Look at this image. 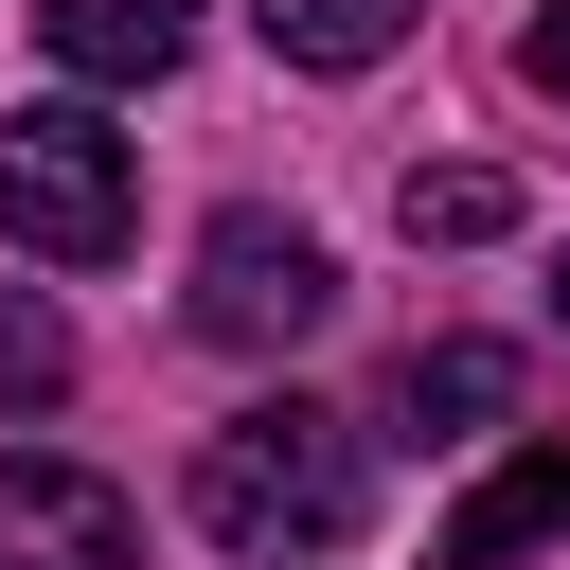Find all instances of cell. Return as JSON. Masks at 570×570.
<instances>
[{"label": "cell", "instance_id": "cell-1", "mask_svg": "<svg viewBox=\"0 0 570 570\" xmlns=\"http://www.w3.org/2000/svg\"><path fill=\"white\" fill-rule=\"evenodd\" d=\"M356 499H374V463H356V428L303 410V392H267V410H232V428L196 445V517H214L232 552H338Z\"/></svg>", "mask_w": 570, "mask_h": 570}, {"label": "cell", "instance_id": "cell-11", "mask_svg": "<svg viewBox=\"0 0 570 570\" xmlns=\"http://www.w3.org/2000/svg\"><path fill=\"white\" fill-rule=\"evenodd\" d=\"M517 89H552V107H570V0H534V36H517Z\"/></svg>", "mask_w": 570, "mask_h": 570}, {"label": "cell", "instance_id": "cell-2", "mask_svg": "<svg viewBox=\"0 0 570 570\" xmlns=\"http://www.w3.org/2000/svg\"><path fill=\"white\" fill-rule=\"evenodd\" d=\"M0 232L36 267H107L142 232V142L107 107H0Z\"/></svg>", "mask_w": 570, "mask_h": 570}, {"label": "cell", "instance_id": "cell-3", "mask_svg": "<svg viewBox=\"0 0 570 570\" xmlns=\"http://www.w3.org/2000/svg\"><path fill=\"white\" fill-rule=\"evenodd\" d=\"M321 321H338V267H321L303 214H214V232H196V338H232V356H303Z\"/></svg>", "mask_w": 570, "mask_h": 570}, {"label": "cell", "instance_id": "cell-5", "mask_svg": "<svg viewBox=\"0 0 570 570\" xmlns=\"http://www.w3.org/2000/svg\"><path fill=\"white\" fill-rule=\"evenodd\" d=\"M36 53L89 71V89H160L196 53V0H36Z\"/></svg>", "mask_w": 570, "mask_h": 570}, {"label": "cell", "instance_id": "cell-12", "mask_svg": "<svg viewBox=\"0 0 570 570\" xmlns=\"http://www.w3.org/2000/svg\"><path fill=\"white\" fill-rule=\"evenodd\" d=\"M552 338H570V249H552Z\"/></svg>", "mask_w": 570, "mask_h": 570}, {"label": "cell", "instance_id": "cell-9", "mask_svg": "<svg viewBox=\"0 0 570 570\" xmlns=\"http://www.w3.org/2000/svg\"><path fill=\"white\" fill-rule=\"evenodd\" d=\"M392 214H410V249H481V232H517V178L499 160H428Z\"/></svg>", "mask_w": 570, "mask_h": 570}, {"label": "cell", "instance_id": "cell-10", "mask_svg": "<svg viewBox=\"0 0 570 570\" xmlns=\"http://www.w3.org/2000/svg\"><path fill=\"white\" fill-rule=\"evenodd\" d=\"M53 392H71V338L36 303H0V410H53Z\"/></svg>", "mask_w": 570, "mask_h": 570}, {"label": "cell", "instance_id": "cell-4", "mask_svg": "<svg viewBox=\"0 0 570 570\" xmlns=\"http://www.w3.org/2000/svg\"><path fill=\"white\" fill-rule=\"evenodd\" d=\"M0 570H142V534L89 463H0Z\"/></svg>", "mask_w": 570, "mask_h": 570}, {"label": "cell", "instance_id": "cell-7", "mask_svg": "<svg viewBox=\"0 0 570 570\" xmlns=\"http://www.w3.org/2000/svg\"><path fill=\"white\" fill-rule=\"evenodd\" d=\"M570 534V445H517L463 517H445V570H517V552H552Z\"/></svg>", "mask_w": 570, "mask_h": 570}, {"label": "cell", "instance_id": "cell-6", "mask_svg": "<svg viewBox=\"0 0 570 570\" xmlns=\"http://www.w3.org/2000/svg\"><path fill=\"white\" fill-rule=\"evenodd\" d=\"M517 410V356L499 338H410L392 356V445H481Z\"/></svg>", "mask_w": 570, "mask_h": 570}, {"label": "cell", "instance_id": "cell-8", "mask_svg": "<svg viewBox=\"0 0 570 570\" xmlns=\"http://www.w3.org/2000/svg\"><path fill=\"white\" fill-rule=\"evenodd\" d=\"M267 18V53L285 71H374V53H410V18L428 0H249Z\"/></svg>", "mask_w": 570, "mask_h": 570}]
</instances>
